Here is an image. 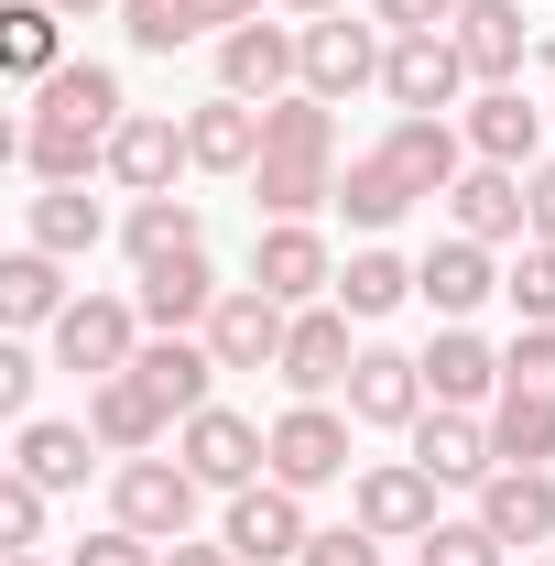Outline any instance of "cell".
Returning a JSON list of instances; mask_svg holds the SVG:
<instances>
[{
	"mask_svg": "<svg viewBox=\"0 0 555 566\" xmlns=\"http://www.w3.org/2000/svg\"><path fill=\"white\" fill-rule=\"evenodd\" d=\"M121 120H132V98H121L109 66H55L33 87L22 132H11V164L33 186H87V175H109V132Z\"/></svg>",
	"mask_w": 555,
	"mask_h": 566,
	"instance_id": "6da1fadb",
	"label": "cell"
},
{
	"mask_svg": "<svg viewBox=\"0 0 555 566\" xmlns=\"http://www.w3.org/2000/svg\"><path fill=\"white\" fill-rule=\"evenodd\" d=\"M469 164H480V153H469V132H458V120H392L370 153H348V175H338V218L359 229V240H381L392 218H415L425 197H447Z\"/></svg>",
	"mask_w": 555,
	"mask_h": 566,
	"instance_id": "7a4b0ae2",
	"label": "cell"
},
{
	"mask_svg": "<svg viewBox=\"0 0 555 566\" xmlns=\"http://www.w3.org/2000/svg\"><path fill=\"white\" fill-rule=\"evenodd\" d=\"M338 109L327 98H273L262 109V164H251V208L262 218H316V208H338Z\"/></svg>",
	"mask_w": 555,
	"mask_h": 566,
	"instance_id": "3957f363",
	"label": "cell"
},
{
	"mask_svg": "<svg viewBox=\"0 0 555 566\" xmlns=\"http://www.w3.org/2000/svg\"><path fill=\"white\" fill-rule=\"evenodd\" d=\"M436 491H447V480L415 469V458H370V469L348 480V523H359V534H381V545H425V534L447 523Z\"/></svg>",
	"mask_w": 555,
	"mask_h": 566,
	"instance_id": "277c9868",
	"label": "cell"
},
{
	"mask_svg": "<svg viewBox=\"0 0 555 566\" xmlns=\"http://www.w3.org/2000/svg\"><path fill=\"white\" fill-rule=\"evenodd\" d=\"M197 491H208V480H197L186 458H121V469H109V523H132L153 545H186Z\"/></svg>",
	"mask_w": 555,
	"mask_h": 566,
	"instance_id": "5b68a950",
	"label": "cell"
},
{
	"mask_svg": "<svg viewBox=\"0 0 555 566\" xmlns=\"http://www.w3.org/2000/svg\"><path fill=\"white\" fill-rule=\"evenodd\" d=\"M175 458L208 480V491H251V480H273V424L229 415V403H208V415L175 424Z\"/></svg>",
	"mask_w": 555,
	"mask_h": 566,
	"instance_id": "8992f818",
	"label": "cell"
},
{
	"mask_svg": "<svg viewBox=\"0 0 555 566\" xmlns=\"http://www.w3.org/2000/svg\"><path fill=\"white\" fill-rule=\"evenodd\" d=\"M132 359H142V305L132 294H76L66 316H55V370L109 381V370H132Z\"/></svg>",
	"mask_w": 555,
	"mask_h": 566,
	"instance_id": "52a82bcc",
	"label": "cell"
},
{
	"mask_svg": "<svg viewBox=\"0 0 555 566\" xmlns=\"http://www.w3.org/2000/svg\"><path fill=\"white\" fill-rule=\"evenodd\" d=\"M218 545L240 566H294L316 545V523H305V491H283V480H251V491H229V523H218Z\"/></svg>",
	"mask_w": 555,
	"mask_h": 566,
	"instance_id": "ba28073f",
	"label": "cell"
},
{
	"mask_svg": "<svg viewBox=\"0 0 555 566\" xmlns=\"http://www.w3.org/2000/svg\"><path fill=\"white\" fill-rule=\"evenodd\" d=\"M218 87L229 98H294L305 87V22H240V33H218Z\"/></svg>",
	"mask_w": 555,
	"mask_h": 566,
	"instance_id": "9c48e42d",
	"label": "cell"
},
{
	"mask_svg": "<svg viewBox=\"0 0 555 566\" xmlns=\"http://www.w3.org/2000/svg\"><path fill=\"white\" fill-rule=\"evenodd\" d=\"M251 283L283 294V305H327V294H338V251H327V229H316V218H262V240H251Z\"/></svg>",
	"mask_w": 555,
	"mask_h": 566,
	"instance_id": "30bf717a",
	"label": "cell"
},
{
	"mask_svg": "<svg viewBox=\"0 0 555 566\" xmlns=\"http://www.w3.org/2000/svg\"><path fill=\"white\" fill-rule=\"evenodd\" d=\"M458 87H480V76H469V55H458L447 33H392V55H381V98H392L404 120H447Z\"/></svg>",
	"mask_w": 555,
	"mask_h": 566,
	"instance_id": "8fae6325",
	"label": "cell"
},
{
	"mask_svg": "<svg viewBox=\"0 0 555 566\" xmlns=\"http://www.w3.org/2000/svg\"><path fill=\"white\" fill-rule=\"evenodd\" d=\"M348 436H359V415H338V403H283L273 415V480L283 491L348 480Z\"/></svg>",
	"mask_w": 555,
	"mask_h": 566,
	"instance_id": "7c38bea8",
	"label": "cell"
},
{
	"mask_svg": "<svg viewBox=\"0 0 555 566\" xmlns=\"http://www.w3.org/2000/svg\"><path fill=\"white\" fill-rule=\"evenodd\" d=\"M218 349V370H283V338H294V305L283 294H262V283H229L218 294V316L197 327Z\"/></svg>",
	"mask_w": 555,
	"mask_h": 566,
	"instance_id": "4fadbf2b",
	"label": "cell"
},
{
	"mask_svg": "<svg viewBox=\"0 0 555 566\" xmlns=\"http://www.w3.org/2000/svg\"><path fill=\"white\" fill-rule=\"evenodd\" d=\"M381 55H392V33L381 22H305V98H359V87H381Z\"/></svg>",
	"mask_w": 555,
	"mask_h": 566,
	"instance_id": "5bb4252c",
	"label": "cell"
},
{
	"mask_svg": "<svg viewBox=\"0 0 555 566\" xmlns=\"http://www.w3.org/2000/svg\"><path fill=\"white\" fill-rule=\"evenodd\" d=\"M175 175H197L186 120H175V109H132V120L109 132V186H121V197H175Z\"/></svg>",
	"mask_w": 555,
	"mask_h": 566,
	"instance_id": "9a60e30c",
	"label": "cell"
},
{
	"mask_svg": "<svg viewBox=\"0 0 555 566\" xmlns=\"http://www.w3.org/2000/svg\"><path fill=\"white\" fill-rule=\"evenodd\" d=\"M348 370H359V349H348V305H294V338H283V392L294 403H327V392H348Z\"/></svg>",
	"mask_w": 555,
	"mask_h": 566,
	"instance_id": "2e32d148",
	"label": "cell"
},
{
	"mask_svg": "<svg viewBox=\"0 0 555 566\" xmlns=\"http://www.w3.org/2000/svg\"><path fill=\"white\" fill-rule=\"evenodd\" d=\"M425 403H436V392H425V349H381V338H370L359 370H348V415L381 424V436H415Z\"/></svg>",
	"mask_w": 555,
	"mask_h": 566,
	"instance_id": "e0dca14e",
	"label": "cell"
},
{
	"mask_svg": "<svg viewBox=\"0 0 555 566\" xmlns=\"http://www.w3.org/2000/svg\"><path fill=\"white\" fill-rule=\"evenodd\" d=\"M218 294H229V283L208 273V251H175V262H142V327H153V338H197V327H208L218 316Z\"/></svg>",
	"mask_w": 555,
	"mask_h": 566,
	"instance_id": "ac0fdd59",
	"label": "cell"
},
{
	"mask_svg": "<svg viewBox=\"0 0 555 566\" xmlns=\"http://www.w3.org/2000/svg\"><path fill=\"white\" fill-rule=\"evenodd\" d=\"M447 44L469 55V76H480V87H523V55H534V22H523V0H458Z\"/></svg>",
	"mask_w": 555,
	"mask_h": 566,
	"instance_id": "d6986e66",
	"label": "cell"
},
{
	"mask_svg": "<svg viewBox=\"0 0 555 566\" xmlns=\"http://www.w3.org/2000/svg\"><path fill=\"white\" fill-rule=\"evenodd\" d=\"M447 218H458L469 240H490V251H523V240H534V197H523L512 164H469V175L447 186Z\"/></svg>",
	"mask_w": 555,
	"mask_h": 566,
	"instance_id": "ffe728a7",
	"label": "cell"
},
{
	"mask_svg": "<svg viewBox=\"0 0 555 566\" xmlns=\"http://www.w3.org/2000/svg\"><path fill=\"white\" fill-rule=\"evenodd\" d=\"M415 294L436 305V316H447V327H469V316H480L490 294H501V262H490V240L447 229V240H436V251L415 262Z\"/></svg>",
	"mask_w": 555,
	"mask_h": 566,
	"instance_id": "44dd1931",
	"label": "cell"
},
{
	"mask_svg": "<svg viewBox=\"0 0 555 566\" xmlns=\"http://www.w3.org/2000/svg\"><path fill=\"white\" fill-rule=\"evenodd\" d=\"M545 120H555V109H534L523 87H480V98L458 109L469 153H480V164H512V175H534V153H545Z\"/></svg>",
	"mask_w": 555,
	"mask_h": 566,
	"instance_id": "7402d4cb",
	"label": "cell"
},
{
	"mask_svg": "<svg viewBox=\"0 0 555 566\" xmlns=\"http://www.w3.org/2000/svg\"><path fill=\"white\" fill-rule=\"evenodd\" d=\"M87 436H98L109 458H153V447L175 436V415L142 392V370H109V381H87Z\"/></svg>",
	"mask_w": 555,
	"mask_h": 566,
	"instance_id": "603a6c76",
	"label": "cell"
},
{
	"mask_svg": "<svg viewBox=\"0 0 555 566\" xmlns=\"http://www.w3.org/2000/svg\"><path fill=\"white\" fill-rule=\"evenodd\" d=\"M415 469H436L447 491H480L490 469H501V447H490V415H458V403H425V424H415Z\"/></svg>",
	"mask_w": 555,
	"mask_h": 566,
	"instance_id": "cb8c5ba5",
	"label": "cell"
},
{
	"mask_svg": "<svg viewBox=\"0 0 555 566\" xmlns=\"http://www.w3.org/2000/svg\"><path fill=\"white\" fill-rule=\"evenodd\" d=\"M142 392H153V403H164V415L186 424V415H208L218 403V349L208 338H142Z\"/></svg>",
	"mask_w": 555,
	"mask_h": 566,
	"instance_id": "d4e9b609",
	"label": "cell"
},
{
	"mask_svg": "<svg viewBox=\"0 0 555 566\" xmlns=\"http://www.w3.org/2000/svg\"><path fill=\"white\" fill-rule=\"evenodd\" d=\"M425 392L458 403V415H490V403H501V349H490L480 327H436V349H425Z\"/></svg>",
	"mask_w": 555,
	"mask_h": 566,
	"instance_id": "484cf974",
	"label": "cell"
},
{
	"mask_svg": "<svg viewBox=\"0 0 555 566\" xmlns=\"http://www.w3.org/2000/svg\"><path fill=\"white\" fill-rule=\"evenodd\" d=\"M121 22H132L142 55H175V44H197V33H240V22H262V0H121Z\"/></svg>",
	"mask_w": 555,
	"mask_h": 566,
	"instance_id": "4316f807",
	"label": "cell"
},
{
	"mask_svg": "<svg viewBox=\"0 0 555 566\" xmlns=\"http://www.w3.org/2000/svg\"><path fill=\"white\" fill-rule=\"evenodd\" d=\"M98 458H109V447H98L87 424H66V415H33L22 436H11V469H22L33 491H87Z\"/></svg>",
	"mask_w": 555,
	"mask_h": 566,
	"instance_id": "83f0119b",
	"label": "cell"
},
{
	"mask_svg": "<svg viewBox=\"0 0 555 566\" xmlns=\"http://www.w3.org/2000/svg\"><path fill=\"white\" fill-rule=\"evenodd\" d=\"M186 153H197V175H251V164H262V109L229 98V87L197 98V109H186Z\"/></svg>",
	"mask_w": 555,
	"mask_h": 566,
	"instance_id": "f1b7e54d",
	"label": "cell"
},
{
	"mask_svg": "<svg viewBox=\"0 0 555 566\" xmlns=\"http://www.w3.org/2000/svg\"><path fill=\"white\" fill-rule=\"evenodd\" d=\"M22 240L55 251V262H87V251L109 240V208H98L87 186H33V197H22Z\"/></svg>",
	"mask_w": 555,
	"mask_h": 566,
	"instance_id": "f546056e",
	"label": "cell"
},
{
	"mask_svg": "<svg viewBox=\"0 0 555 566\" xmlns=\"http://www.w3.org/2000/svg\"><path fill=\"white\" fill-rule=\"evenodd\" d=\"M480 523L501 545H555V469H490L480 480Z\"/></svg>",
	"mask_w": 555,
	"mask_h": 566,
	"instance_id": "4dcf8cb0",
	"label": "cell"
},
{
	"mask_svg": "<svg viewBox=\"0 0 555 566\" xmlns=\"http://www.w3.org/2000/svg\"><path fill=\"white\" fill-rule=\"evenodd\" d=\"M66 305H76V294H66V262H55V251L22 240V251L0 262V327H55Z\"/></svg>",
	"mask_w": 555,
	"mask_h": 566,
	"instance_id": "1f68e13d",
	"label": "cell"
},
{
	"mask_svg": "<svg viewBox=\"0 0 555 566\" xmlns=\"http://www.w3.org/2000/svg\"><path fill=\"white\" fill-rule=\"evenodd\" d=\"M327 305H348V316L370 327V316L415 305V262H404V251H381V240H359V251L338 262V294H327Z\"/></svg>",
	"mask_w": 555,
	"mask_h": 566,
	"instance_id": "d6a6232c",
	"label": "cell"
},
{
	"mask_svg": "<svg viewBox=\"0 0 555 566\" xmlns=\"http://www.w3.org/2000/svg\"><path fill=\"white\" fill-rule=\"evenodd\" d=\"M121 251H132V262L208 251V218H197V197H132V218H121Z\"/></svg>",
	"mask_w": 555,
	"mask_h": 566,
	"instance_id": "836d02e7",
	"label": "cell"
},
{
	"mask_svg": "<svg viewBox=\"0 0 555 566\" xmlns=\"http://www.w3.org/2000/svg\"><path fill=\"white\" fill-rule=\"evenodd\" d=\"M490 447H501V469H555V403L501 381V403H490Z\"/></svg>",
	"mask_w": 555,
	"mask_h": 566,
	"instance_id": "e575fe53",
	"label": "cell"
},
{
	"mask_svg": "<svg viewBox=\"0 0 555 566\" xmlns=\"http://www.w3.org/2000/svg\"><path fill=\"white\" fill-rule=\"evenodd\" d=\"M66 11H44V0H11L0 11V66L22 76V87H44V76L66 66V33H55Z\"/></svg>",
	"mask_w": 555,
	"mask_h": 566,
	"instance_id": "d590c367",
	"label": "cell"
},
{
	"mask_svg": "<svg viewBox=\"0 0 555 566\" xmlns=\"http://www.w3.org/2000/svg\"><path fill=\"white\" fill-rule=\"evenodd\" d=\"M501 294H512V316H523V327H555V240H523V251H512V273H501Z\"/></svg>",
	"mask_w": 555,
	"mask_h": 566,
	"instance_id": "8d00e7d4",
	"label": "cell"
},
{
	"mask_svg": "<svg viewBox=\"0 0 555 566\" xmlns=\"http://www.w3.org/2000/svg\"><path fill=\"white\" fill-rule=\"evenodd\" d=\"M415 566H512V545H501L480 512H469V523H436V534L415 545Z\"/></svg>",
	"mask_w": 555,
	"mask_h": 566,
	"instance_id": "74e56055",
	"label": "cell"
},
{
	"mask_svg": "<svg viewBox=\"0 0 555 566\" xmlns=\"http://www.w3.org/2000/svg\"><path fill=\"white\" fill-rule=\"evenodd\" d=\"M44 501L55 491H33L22 469L0 480V556H44Z\"/></svg>",
	"mask_w": 555,
	"mask_h": 566,
	"instance_id": "f35d334b",
	"label": "cell"
},
{
	"mask_svg": "<svg viewBox=\"0 0 555 566\" xmlns=\"http://www.w3.org/2000/svg\"><path fill=\"white\" fill-rule=\"evenodd\" d=\"M501 381H512V392H545V403H555V327H523V338L501 349Z\"/></svg>",
	"mask_w": 555,
	"mask_h": 566,
	"instance_id": "ab89813d",
	"label": "cell"
},
{
	"mask_svg": "<svg viewBox=\"0 0 555 566\" xmlns=\"http://www.w3.org/2000/svg\"><path fill=\"white\" fill-rule=\"evenodd\" d=\"M66 566H164V545H153V534H132V523H98Z\"/></svg>",
	"mask_w": 555,
	"mask_h": 566,
	"instance_id": "60d3db41",
	"label": "cell"
},
{
	"mask_svg": "<svg viewBox=\"0 0 555 566\" xmlns=\"http://www.w3.org/2000/svg\"><path fill=\"white\" fill-rule=\"evenodd\" d=\"M33 381H44V359L11 338V349H0V415H11V424H33Z\"/></svg>",
	"mask_w": 555,
	"mask_h": 566,
	"instance_id": "b9f144b4",
	"label": "cell"
},
{
	"mask_svg": "<svg viewBox=\"0 0 555 566\" xmlns=\"http://www.w3.org/2000/svg\"><path fill=\"white\" fill-rule=\"evenodd\" d=\"M294 566H381V534H359V523H338V534H316Z\"/></svg>",
	"mask_w": 555,
	"mask_h": 566,
	"instance_id": "7bdbcfd3",
	"label": "cell"
},
{
	"mask_svg": "<svg viewBox=\"0 0 555 566\" xmlns=\"http://www.w3.org/2000/svg\"><path fill=\"white\" fill-rule=\"evenodd\" d=\"M381 11V33H447L458 22V0H370Z\"/></svg>",
	"mask_w": 555,
	"mask_h": 566,
	"instance_id": "ee69618b",
	"label": "cell"
},
{
	"mask_svg": "<svg viewBox=\"0 0 555 566\" xmlns=\"http://www.w3.org/2000/svg\"><path fill=\"white\" fill-rule=\"evenodd\" d=\"M523 197H534V240H555V164H534V175H523Z\"/></svg>",
	"mask_w": 555,
	"mask_h": 566,
	"instance_id": "f6af8a7d",
	"label": "cell"
},
{
	"mask_svg": "<svg viewBox=\"0 0 555 566\" xmlns=\"http://www.w3.org/2000/svg\"><path fill=\"white\" fill-rule=\"evenodd\" d=\"M164 566H240V556H229V545H197V534H186V545H164Z\"/></svg>",
	"mask_w": 555,
	"mask_h": 566,
	"instance_id": "bcb514c9",
	"label": "cell"
},
{
	"mask_svg": "<svg viewBox=\"0 0 555 566\" xmlns=\"http://www.w3.org/2000/svg\"><path fill=\"white\" fill-rule=\"evenodd\" d=\"M273 11H294V22H338L348 0H273Z\"/></svg>",
	"mask_w": 555,
	"mask_h": 566,
	"instance_id": "7dc6e473",
	"label": "cell"
},
{
	"mask_svg": "<svg viewBox=\"0 0 555 566\" xmlns=\"http://www.w3.org/2000/svg\"><path fill=\"white\" fill-rule=\"evenodd\" d=\"M44 11H66V22H87V11H121V0H44Z\"/></svg>",
	"mask_w": 555,
	"mask_h": 566,
	"instance_id": "c3c4849f",
	"label": "cell"
},
{
	"mask_svg": "<svg viewBox=\"0 0 555 566\" xmlns=\"http://www.w3.org/2000/svg\"><path fill=\"white\" fill-rule=\"evenodd\" d=\"M0 566H55V556H0Z\"/></svg>",
	"mask_w": 555,
	"mask_h": 566,
	"instance_id": "681fc988",
	"label": "cell"
},
{
	"mask_svg": "<svg viewBox=\"0 0 555 566\" xmlns=\"http://www.w3.org/2000/svg\"><path fill=\"white\" fill-rule=\"evenodd\" d=\"M534 566H555V556H534Z\"/></svg>",
	"mask_w": 555,
	"mask_h": 566,
	"instance_id": "f907efd6",
	"label": "cell"
}]
</instances>
